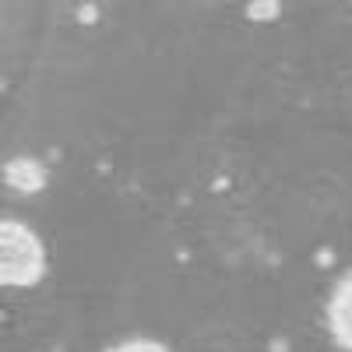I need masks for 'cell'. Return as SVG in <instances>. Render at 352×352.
<instances>
[{
	"mask_svg": "<svg viewBox=\"0 0 352 352\" xmlns=\"http://www.w3.org/2000/svg\"><path fill=\"white\" fill-rule=\"evenodd\" d=\"M0 264H4V285H36L46 272V254H43V243L39 236L28 226L21 222H11L4 219L0 226Z\"/></svg>",
	"mask_w": 352,
	"mask_h": 352,
	"instance_id": "cell-1",
	"label": "cell"
},
{
	"mask_svg": "<svg viewBox=\"0 0 352 352\" xmlns=\"http://www.w3.org/2000/svg\"><path fill=\"white\" fill-rule=\"evenodd\" d=\"M328 331L331 338L352 352V272H345L338 278V285L331 289V300H328Z\"/></svg>",
	"mask_w": 352,
	"mask_h": 352,
	"instance_id": "cell-2",
	"label": "cell"
},
{
	"mask_svg": "<svg viewBox=\"0 0 352 352\" xmlns=\"http://www.w3.org/2000/svg\"><path fill=\"white\" fill-rule=\"evenodd\" d=\"M8 184L18 187V190H39L46 184V169L32 159H18L8 166Z\"/></svg>",
	"mask_w": 352,
	"mask_h": 352,
	"instance_id": "cell-3",
	"label": "cell"
},
{
	"mask_svg": "<svg viewBox=\"0 0 352 352\" xmlns=\"http://www.w3.org/2000/svg\"><path fill=\"white\" fill-rule=\"evenodd\" d=\"M109 352H169V349L159 345V342H148V338H134V342H124V345H113Z\"/></svg>",
	"mask_w": 352,
	"mask_h": 352,
	"instance_id": "cell-4",
	"label": "cell"
}]
</instances>
